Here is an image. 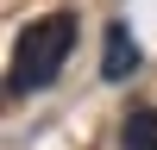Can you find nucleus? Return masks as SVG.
<instances>
[{"mask_svg":"<svg viewBox=\"0 0 157 150\" xmlns=\"http://www.w3.org/2000/svg\"><path fill=\"white\" fill-rule=\"evenodd\" d=\"M75 50V12H44V19H32L19 31V50H13V94H38V88H50L63 75V62H69Z\"/></svg>","mask_w":157,"mask_h":150,"instance_id":"f257e3e1","label":"nucleus"},{"mask_svg":"<svg viewBox=\"0 0 157 150\" xmlns=\"http://www.w3.org/2000/svg\"><path fill=\"white\" fill-rule=\"evenodd\" d=\"M120 150H157V106H132L120 119Z\"/></svg>","mask_w":157,"mask_h":150,"instance_id":"7ed1b4c3","label":"nucleus"},{"mask_svg":"<svg viewBox=\"0 0 157 150\" xmlns=\"http://www.w3.org/2000/svg\"><path fill=\"white\" fill-rule=\"evenodd\" d=\"M101 38H107V50H101V81H132V75H138V62H145V50H138L132 25H126V19H113Z\"/></svg>","mask_w":157,"mask_h":150,"instance_id":"f03ea898","label":"nucleus"}]
</instances>
